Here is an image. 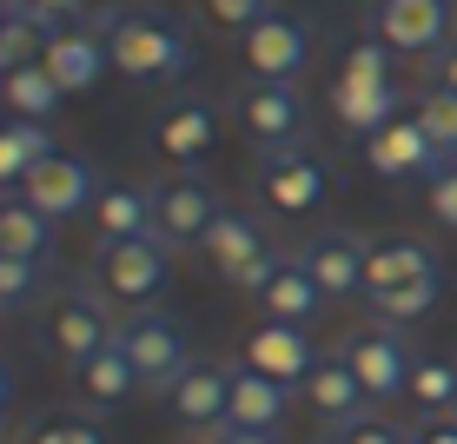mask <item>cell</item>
I'll use <instances>...</instances> for the list:
<instances>
[{"instance_id": "6da1fadb", "label": "cell", "mask_w": 457, "mask_h": 444, "mask_svg": "<svg viewBox=\"0 0 457 444\" xmlns=\"http://www.w3.org/2000/svg\"><path fill=\"white\" fill-rule=\"evenodd\" d=\"M93 34H100L106 60H113L126 80L166 87V80H179V73H193V40H186V27L160 7H100L93 13Z\"/></svg>"}, {"instance_id": "7a4b0ae2", "label": "cell", "mask_w": 457, "mask_h": 444, "mask_svg": "<svg viewBox=\"0 0 457 444\" xmlns=\"http://www.w3.org/2000/svg\"><path fill=\"white\" fill-rule=\"evenodd\" d=\"M445 279H437V252L424 239H371V265H365V306L385 325H418L437 306Z\"/></svg>"}, {"instance_id": "3957f363", "label": "cell", "mask_w": 457, "mask_h": 444, "mask_svg": "<svg viewBox=\"0 0 457 444\" xmlns=\"http://www.w3.org/2000/svg\"><path fill=\"white\" fill-rule=\"evenodd\" d=\"M252 180H259V199L272 205L278 219L319 213L325 193H332V166H325V153L312 147V133L278 139V147H259V166H252Z\"/></svg>"}, {"instance_id": "277c9868", "label": "cell", "mask_w": 457, "mask_h": 444, "mask_svg": "<svg viewBox=\"0 0 457 444\" xmlns=\"http://www.w3.org/2000/svg\"><path fill=\"white\" fill-rule=\"evenodd\" d=\"M34 325H40V345L54 358H67V364H80L93 358L100 345H113V331H120V312L106 306L100 292H80V285H54V292L34 306Z\"/></svg>"}, {"instance_id": "5b68a950", "label": "cell", "mask_w": 457, "mask_h": 444, "mask_svg": "<svg viewBox=\"0 0 457 444\" xmlns=\"http://www.w3.org/2000/svg\"><path fill=\"white\" fill-rule=\"evenodd\" d=\"M146 186H153V239H166L172 252H199V239L226 213L219 186L199 166H172L166 180H146Z\"/></svg>"}, {"instance_id": "8992f818", "label": "cell", "mask_w": 457, "mask_h": 444, "mask_svg": "<svg viewBox=\"0 0 457 444\" xmlns=\"http://www.w3.org/2000/svg\"><path fill=\"white\" fill-rule=\"evenodd\" d=\"M120 352L133 358V372H139V385H153V391H172L186 378V364H193V345H186V325L172 319V312L160 306H133V312H120Z\"/></svg>"}, {"instance_id": "52a82bcc", "label": "cell", "mask_w": 457, "mask_h": 444, "mask_svg": "<svg viewBox=\"0 0 457 444\" xmlns=\"http://www.w3.org/2000/svg\"><path fill=\"white\" fill-rule=\"evenodd\" d=\"M199 259H206L212 272L232 285V292L252 298L265 279L278 272V265H286V246H272L259 219H245V213H232V205H226V213H219V226L199 239Z\"/></svg>"}, {"instance_id": "ba28073f", "label": "cell", "mask_w": 457, "mask_h": 444, "mask_svg": "<svg viewBox=\"0 0 457 444\" xmlns=\"http://www.w3.org/2000/svg\"><path fill=\"white\" fill-rule=\"evenodd\" d=\"M345 364L358 372V385H365V398L371 405H398L404 398V385H411V339H404V325H385V319H371V325H358V331H345Z\"/></svg>"}, {"instance_id": "9c48e42d", "label": "cell", "mask_w": 457, "mask_h": 444, "mask_svg": "<svg viewBox=\"0 0 457 444\" xmlns=\"http://www.w3.org/2000/svg\"><path fill=\"white\" fill-rule=\"evenodd\" d=\"M166 272H172V246L166 239H100L93 252V279H100V292H113L126 312L133 306H153V298L166 292Z\"/></svg>"}, {"instance_id": "30bf717a", "label": "cell", "mask_w": 457, "mask_h": 444, "mask_svg": "<svg viewBox=\"0 0 457 444\" xmlns=\"http://www.w3.org/2000/svg\"><path fill=\"white\" fill-rule=\"evenodd\" d=\"M358 147H365V166L378 172V180H437V172L451 166V153L437 147V139L424 133L411 113H398L385 133L358 139Z\"/></svg>"}, {"instance_id": "8fae6325", "label": "cell", "mask_w": 457, "mask_h": 444, "mask_svg": "<svg viewBox=\"0 0 457 444\" xmlns=\"http://www.w3.org/2000/svg\"><path fill=\"white\" fill-rule=\"evenodd\" d=\"M371 34L391 46V54H418L431 60L437 46L451 40V0H371Z\"/></svg>"}, {"instance_id": "7c38bea8", "label": "cell", "mask_w": 457, "mask_h": 444, "mask_svg": "<svg viewBox=\"0 0 457 444\" xmlns=\"http://www.w3.org/2000/svg\"><path fill=\"white\" fill-rule=\"evenodd\" d=\"M21 193L40 205L46 219H73V213H93V199H100V172H93V160H80V153H46V160L21 180Z\"/></svg>"}, {"instance_id": "4fadbf2b", "label": "cell", "mask_w": 457, "mask_h": 444, "mask_svg": "<svg viewBox=\"0 0 457 444\" xmlns=\"http://www.w3.org/2000/svg\"><path fill=\"white\" fill-rule=\"evenodd\" d=\"M239 60H245L252 80H286V87H298V73H305V60H312L305 21H292V13H265L252 34H239Z\"/></svg>"}, {"instance_id": "5bb4252c", "label": "cell", "mask_w": 457, "mask_h": 444, "mask_svg": "<svg viewBox=\"0 0 457 444\" xmlns=\"http://www.w3.org/2000/svg\"><path fill=\"white\" fill-rule=\"evenodd\" d=\"M298 265H305L312 279H319L325 298H365V265H371V239L365 232H312L305 246H298Z\"/></svg>"}, {"instance_id": "9a60e30c", "label": "cell", "mask_w": 457, "mask_h": 444, "mask_svg": "<svg viewBox=\"0 0 457 444\" xmlns=\"http://www.w3.org/2000/svg\"><path fill=\"white\" fill-rule=\"evenodd\" d=\"M232 385H239V372H232L226 358H193L186 364V378L166 391V411L186 424V431H219L226 424V411H232Z\"/></svg>"}, {"instance_id": "2e32d148", "label": "cell", "mask_w": 457, "mask_h": 444, "mask_svg": "<svg viewBox=\"0 0 457 444\" xmlns=\"http://www.w3.org/2000/svg\"><path fill=\"white\" fill-rule=\"evenodd\" d=\"M232 113H239V126L259 147H278V139L305 133V100H298V87H286V80H245L232 93Z\"/></svg>"}, {"instance_id": "e0dca14e", "label": "cell", "mask_w": 457, "mask_h": 444, "mask_svg": "<svg viewBox=\"0 0 457 444\" xmlns=\"http://www.w3.org/2000/svg\"><path fill=\"white\" fill-rule=\"evenodd\" d=\"M153 147H160L172 166H199L219 147V106L206 93H179V100L153 120Z\"/></svg>"}, {"instance_id": "ac0fdd59", "label": "cell", "mask_w": 457, "mask_h": 444, "mask_svg": "<svg viewBox=\"0 0 457 444\" xmlns=\"http://www.w3.org/2000/svg\"><path fill=\"white\" fill-rule=\"evenodd\" d=\"M245 364L278 385H305L312 364H319V345H312L305 325H286V319H259L245 331Z\"/></svg>"}, {"instance_id": "d6986e66", "label": "cell", "mask_w": 457, "mask_h": 444, "mask_svg": "<svg viewBox=\"0 0 457 444\" xmlns=\"http://www.w3.org/2000/svg\"><path fill=\"white\" fill-rule=\"evenodd\" d=\"M40 67L60 80V93H93L106 80V46H100V34L93 27H54L46 34V54H40Z\"/></svg>"}, {"instance_id": "ffe728a7", "label": "cell", "mask_w": 457, "mask_h": 444, "mask_svg": "<svg viewBox=\"0 0 457 444\" xmlns=\"http://www.w3.org/2000/svg\"><path fill=\"white\" fill-rule=\"evenodd\" d=\"M67 385H73V398H80L87 411H120L126 398H133L139 372H133V358H126L120 339H113V345H100L93 358L67 364Z\"/></svg>"}, {"instance_id": "44dd1931", "label": "cell", "mask_w": 457, "mask_h": 444, "mask_svg": "<svg viewBox=\"0 0 457 444\" xmlns=\"http://www.w3.org/2000/svg\"><path fill=\"white\" fill-rule=\"evenodd\" d=\"M252 306L265 312V319H286V325H312L319 319L325 306H332V298L319 292V279L305 272V265H298V252H286V265H278L272 279L259 285V292H252Z\"/></svg>"}, {"instance_id": "7402d4cb", "label": "cell", "mask_w": 457, "mask_h": 444, "mask_svg": "<svg viewBox=\"0 0 457 444\" xmlns=\"http://www.w3.org/2000/svg\"><path fill=\"white\" fill-rule=\"evenodd\" d=\"M292 411V385H278V378L252 372V364H239V385H232V411L219 431H278Z\"/></svg>"}, {"instance_id": "603a6c76", "label": "cell", "mask_w": 457, "mask_h": 444, "mask_svg": "<svg viewBox=\"0 0 457 444\" xmlns=\"http://www.w3.org/2000/svg\"><path fill=\"white\" fill-rule=\"evenodd\" d=\"M298 398H305L312 411H319L325 424H338V418H352V411H365V385H358V372L345 364V352H319V364H312V378L298 385Z\"/></svg>"}, {"instance_id": "cb8c5ba5", "label": "cell", "mask_w": 457, "mask_h": 444, "mask_svg": "<svg viewBox=\"0 0 457 444\" xmlns=\"http://www.w3.org/2000/svg\"><path fill=\"white\" fill-rule=\"evenodd\" d=\"M93 232H100V239H146L153 232V186H139V180L100 186V199H93Z\"/></svg>"}, {"instance_id": "d4e9b609", "label": "cell", "mask_w": 457, "mask_h": 444, "mask_svg": "<svg viewBox=\"0 0 457 444\" xmlns=\"http://www.w3.org/2000/svg\"><path fill=\"white\" fill-rule=\"evenodd\" d=\"M0 252L7 259H34V265L54 259V219L27 193H0Z\"/></svg>"}, {"instance_id": "484cf974", "label": "cell", "mask_w": 457, "mask_h": 444, "mask_svg": "<svg viewBox=\"0 0 457 444\" xmlns=\"http://www.w3.org/2000/svg\"><path fill=\"white\" fill-rule=\"evenodd\" d=\"M46 153H54L46 120H7V126H0V193H13Z\"/></svg>"}, {"instance_id": "4316f807", "label": "cell", "mask_w": 457, "mask_h": 444, "mask_svg": "<svg viewBox=\"0 0 457 444\" xmlns=\"http://www.w3.org/2000/svg\"><path fill=\"white\" fill-rule=\"evenodd\" d=\"M332 106H338V126L345 133H358V139H371V133H385L391 120H398V87H332Z\"/></svg>"}, {"instance_id": "83f0119b", "label": "cell", "mask_w": 457, "mask_h": 444, "mask_svg": "<svg viewBox=\"0 0 457 444\" xmlns=\"http://www.w3.org/2000/svg\"><path fill=\"white\" fill-rule=\"evenodd\" d=\"M60 100H67V93H60V80L40 67V60L21 67V73H0V106H7L13 120H54Z\"/></svg>"}, {"instance_id": "f1b7e54d", "label": "cell", "mask_w": 457, "mask_h": 444, "mask_svg": "<svg viewBox=\"0 0 457 444\" xmlns=\"http://www.w3.org/2000/svg\"><path fill=\"white\" fill-rule=\"evenodd\" d=\"M424 418H457V358H437V352H418L411 364V385H404Z\"/></svg>"}, {"instance_id": "f546056e", "label": "cell", "mask_w": 457, "mask_h": 444, "mask_svg": "<svg viewBox=\"0 0 457 444\" xmlns=\"http://www.w3.org/2000/svg\"><path fill=\"white\" fill-rule=\"evenodd\" d=\"M319 444H418V431H411V424H398L385 405H365V411H352V418L325 424Z\"/></svg>"}, {"instance_id": "4dcf8cb0", "label": "cell", "mask_w": 457, "mask_h": 444, "mask_svg": "<svg viewBox=\"0 0 457 444\" xmlns=\"http://www.w3.org/2000/svg\"><path fill=\"white\" fill-rule=\"evenodd\" d=\"M338 80L345 87H398V80H391V46L378 34L352 40V46H345V60H338Z\"/></svg>"}, {"instance_id": "1f68e13d", "label": "cell", "mask_w": 457, "mask_h": 444, "mask_svg": "<svg viewBox=\"0 0 457 444\" xmlns=\"http://www.w3.org/2000/svg\"><path fill=\"white\" fill-rule=\"evenodd\" d=\"M411 120L424 126V133L437 139V147L457 160V93L451 87H418V100H411Z\"/></svg>"}, {"instance_id": "d6a6232c", "label": "cell", "mask_w": 457, "mask_h": 444, "mask_svg": "<svg viewBox=\"0 0 457 444\" xmlns=\"http://www.w3.org/2000/svg\"><path fill=\"white\" fill-rule=\"evenodd\" d=\"M46 34H54V27H40L34 13H13V21L0 27V73H21V67H34V60L46 54Z\"/></svg>"}, {"instance_id": "836d02e7", "label": "cell", "mask_w": 457, "mask_h": 444, "mask_svg": "<svg viewBox=\"0 0 457 444\" xmlns=\"http://www.w3.org/2000/svg\"><path fill=\"white\" fill-rule=\"evenodd\" d=\"M40 272H46V265H34V259H7V252H0V312H34L40 298H46Z\"/></svg>"}, {"instance_id": "e575fe53", "label": "cell", "mask_w": 457, "mask_h": 444, "mask_svg": "<svg viewBox=\"0 0 457 444\" xmlns=\"http://www.w3.org/2000/svg\"><path fill=\"white\" fill-rule=\"evenodd\" d=\"M27 444H106V438H100V424L73 405V411H46V418H34Z\"/></svg>"}, {"instance_id": "d590c367", "label": "cell", "mask_w": 457, "mask_h": 444, "mask_svg": "<svg viewBox=\"0 0 457 444\" xmlns=\"http://www.w3.org/2000/svg\"><path fill=\"white\" fill-rule=\"evenodd\" d=\"M199 13H206L219 34L239 40V34H252V27H259L265 13H278V7H272V0H199Z\"/></svg>"}, {"instance_id": "8d00e7d4", "label": "cell", "mask_w": 457, "mask_h": 444, "mask_svg": "<svg viewBox=\"0 0 457 444\" xmlns=\"http://www.w3.org/2000/svg\"><path fill=\"white\" fill-rule=\"evenodd\" d=\"M424 205H431V219L445 232H457V160L437 172V180H424Z\"/></svg>"}, {"instance_id": "74e56055", "label": "cell", "mask_w": 457, "mask_h": 444, "mask_svg": "<svg viewBox=\"0 0 457 444\" xmlns=\"http://www.w3.org/2000/svg\"><path fill=\"white\" fill-rule=\"evenodd\" d=\"M21 13H34L40 27H73L87 13V0H21Z\"/></svg>"}, {"instance_id": "f35d334b", "label": "cell", "mask_w": 457, "mask_h": 444, "mask_svg": "<svg viewBox=\"0 0 457 444\" xmlns=\"http://www.w3.org/2000/svg\"><path fill=\"white\" fill-rule=\"evenodd\" d=\"M424 87H451V93H457V34L437 46L431 60H424Z\"/></svg>"}, {"instance_id": "ab89813d", "label": "cell", "mask_w": 457, "mask_h": 444, "mask_svg": "<svg viewBox=\"0 0 457 444\" xmlns=\"http://www.w3.org/2000/svg\"><path fill=\"white\" fill-rule=\"evenodd\" d=\"M418 444H457V418H424L418 424Z\"/></svg>"}, {"instance_id": "60d3db41", "label": "cell", "mask_w": 457, "mask_h": 444, "mask_svg": "<svg viewBox=\"0 0 457 444\" xmlns=\"http://www.w3.org/2000/svg\"><path fill=\"white\" fill-rule=\"evenodd\" d=\"M212 444H278V431H212Z\"/></svg>"}, {"instance_id": "b9f144b4", "label": "cell", "mask_w": 457, "mask_h": 444, "mask_svg": "<svg viewBox=\"0 0 457 444\" xmlns=\"http://www.w3.org/2000/svg\"><path fill=\"white\" fill-rule=\"evenodd\" d=\"M7 411H13V372L0 364V424H7Z\"/></svg>"}, {"instance_id": "7bdbcfd3", "label": "cell", "mask_w": 457, "mask_h": 444, "mask_svg": "<svg viewBox=\"0 0 457 444\" xmlns=\"http://www.w3.org/2000/svg\"><path fill=\"white\" fill-rule=\"evenodd\" d=\"M13 13H21V0H0V27H7V21H13Z\"/></svg>"}, {"instance_id": "ee69618b", "label": "cell", "mask_w": 457, "mask_h": 444, "mask_svg": "<svg viewBox=\"0 0 457 444\" xmlns=\"http://www.w3.org/2000/svg\"><path fill=\"white\" fill-rule=\"evenodd\" d=\"M0 444H7V438H0Z\"/></svg>"}]
</instances>
